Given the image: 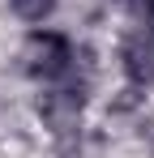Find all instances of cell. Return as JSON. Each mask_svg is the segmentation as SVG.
Masks as SVG:
<instances>
[{
    "label": "cell",
    "instance_id": "obj_3",
    "mask_svg": "<svg viewBox=\"0 0 154 158\" xmlns=\"http://www.w3.org/2000/svg\"><path fill=\"white\" fill-rule=\"evenodd\" d=\"M39 111H43V120H47L51 128L64 137V132H73L77 120H81V94H77V90H51V94H43Z\"/></svg>",
    "mask_w": 154,
    "mask_h": 158
},
{
    "label": "cell",
    "instance_id": "obj_5",
    "mask_svg": "<svg viewBox=\"0 0 154 158\" xmlns=\"http://www.w3.org/2000/svg\"><path fill=\"white\" fill-rule=\"evenodd\" d=\"M133 4V17H137V26L154 30V0H128Z\"/></svg>",
    "mask_w": 154,
    "mask_h": 158
},
{
    "label": "cell",
    "instance_id": "obj_2",
    "mask_svg": "<svg viewBox=\"0 0 154 158\" xmlns=\"http://www.w3.org/2000/svg\"><path fill=\"white\" fill-rule=\"evenodd\" d=\"M120 69L133 85H154V30L137 26L120 43Z\"/></svg>",
    "mask_w": 154,
    "mask_h": 158
},
{
    "label": "cell",
    "instance_id": "obj_4",
    "mask_svg": "<svg viewBox=\"0 0 154 158\" xmlns=\"http://www.w3.org/2000/svg\"><path fill=\"white\" fill-rule=\"evenodd\" d=\"M9 9H13L22 22H43V17H51L56 0H9Z\"/></svg>",
    "mask_w": 154,
    "mask_h": 158
},
{
    "label": "cell",
    "instance_id": "obj_1",
    "mask_svg": "<svg viewBox=\"0 0 154 158\" xmlns=\"http://www.w3.org/2000/svg\"><path fill=\"white\" fill-rule=\"evenodd\" d=\"M73 60H77L73 43H69L64 34H56V30H34L22 43V69L34 81H43V85L64 81L73 73Z\"/></svg>",
    "mask_w": 154,
    "mask_h": 158
}]
</instances>
